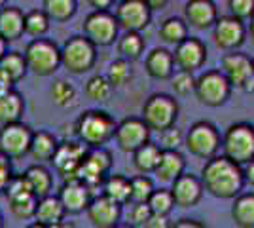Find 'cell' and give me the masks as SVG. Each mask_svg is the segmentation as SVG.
<instances>
[{
  "label": "cell",
  "instance_id": "obj_1",
  "mask_svg": "<svg viewBox=\"0 0 254 228\" xmlns=\"http://www.w3.org/2000/svg\"><path fill=\"white\" fill-rule=\"evenodd\" d=\"M199 183L203 186V192H209L220 200L237 198L245 186L241 165L230 162L224 156H214L205 162Z\"/></svg>",
  "mask_w": 254,
  "mask_h": 228
},
{
  "label": "cell",
  "instance_id": "obj_2",
  "mask_svg": "<svg viewBox=\"0 0 254 228\" xmlns=\"http://www.w3.org/2000/svg\"><path fill=\"white\" fill-rule=\"evenodd\" d=\"M116 131V120L112 118L106 110L91 109L80 114L74 124V133L78 141L85 149H105L110 139H114Z\"/></svg>",
  "mask_w": 254,
  "mask_h": 228
},
{
  "label": "cell",
  "instance_id": "obj_3",
  "mask_svg": "<svg viewBox=\"0 0 254 228\" xmlns=\"http://www.w3.org/2000/svg\"><path fill=\"white\" fill-rule=\"evenodd\" d=\"M224 151V158H228L230 162L237 163V165H245V163L254 160V128L253 124L247 122H237L232 124L222 137L220 143Z\"/></svg>",
  "mask_w": 254,
  "mask_h": 228
},
{
  "label": "cell",
  "instance_id": "obj_4",
  "mask_svg": "<svg viewBox=\"0 0 254 228\" xmlns=\"http://www.w3.org/2000/svg\"><path fill=\"white\" fill-rule=\"evenodd\" d=\"M179 103L169 93H152L142 105V122L150 131L169 130L179 118Z\"/></svg>",
  "mask_w": 254,
  "mask_h": 228
},
{
  "label": "cell",
  "instance_id": "obj_5",
  "mask_svg": "<svg viewBox=\"0 0 254 228\" xmlns=\"http://www.w3.org/2000/svg\"><path fill=\"white\" fill-rule=\"evenodd\" d=\"M27 71L36 76H52L61 67V48L50 38H36L27 44L25 52Z\"/></svg>",
  "mask_w": 254,
  "mask_h": 228
},
{
  "label": "cell",
  "instance_id": "obj_6",
  "mask_svg": "<svg viewBox=\"0 0 254 228\" xmlns=\"http://www.w3.org/2000/svg\"><path fill=\"white\" fill-rule=\"evenodd\" d=\"M222 135L218 128L209 122V120H199L191 124L188 133L184 135V145L190 151L191 156L201 158V160H211L220 151Z\"/></svg>",
  "mask_w": 254,
  "mask_h": 228
},
{
  "label": "cell",
  "instance_id": "obj_7",
  "mask_svg": "<svg viewBox=\"0 0 254 228\" xmlns=\"http://www.w3.org/2000/svg\"><path fill=\"white\" fill-rule=\"evenodd\" d=\"M97 61V48L85 36H70L61 48V67L72 75L89 73Z\"/></svg>",
  "mask_w": 254,
  "mask_h": 228
},
{
  "label": "cell",
  "instance_id": "obj_8",
  "mask_svg": "<svg viewBox=\"0 0 254 228\" xmlns=\"http://www.w3.org/2000/svg\"><path fill=\"white\" fill-rule=\"evenodd\" d=\"M193 93H195V97L201 105L216 109V107H222L224 103L230 99L232 86L218 69H212V71H207V73H203L201 76L195 78Z\"/></svg>",
  "mask_w": 254,
  "mask_h": 228
},
{
  "label": "cell",
  "instance_id": "obj_9",
  "mask_svg": "<svg viewBox=\"0 0 254 228\" xmlns=\"http://www.w3.org/2000/svg\"><path fill=\"white\" fill-rule=\"evenodd\" d=\"M220 73L230 82V86L253 91L254 82V63L249 55L241 52H230L220 59Z\"/></svg>",
  "mask_w": 254,
  "mask_h": 228
},
{
  "label": "cell",
  "instance_id": "obj_10",
  "mask_svg": "<svg viewBox=\"0 0 254 228\" xmlns=\"http://www.w3.org/2000/svg\"><path fill=\"white\" fill-rule=\"evenodd\" d=\"M118 23L110 11H91L84 19V34L95 48H105L118 40Z\"/></svg>",
  "mask_w": 254,
  "mask_h": 228
},
{
  "label": "cell",
  "instance_id": "obj_11",
  "mask_svg": "<svg viewBox=\"0 0 254 228\" xmlns=\"http://www.w3.org/2000/svg\"><path fill=\"white\" fill-rule=\"evenodd\" d=\"M110 165H112V156L106 149H91L85 154L84 162L78 169L76 179L80 183H84L89 190L101 186L105 183V179L108 177L110 171Z\"/></svg>",
  "mask_w": 254,
  "mask_h": 228
},
{
  "label": "cell",
  "instance_id": "obj_12",
  "mask_svg": "<svg viewBox=\"0 0 254 228\" xmlns=\"http://www.w3.org/2000/svg\"><path fill=\"white\" fill-rule=\"evenodd\" d=\"M31 139L32 130L23 122L2 126L0 128V154L8 160L23 158L25 154H29Z\"/></svg>",
  "mask_w": 254,
  "mask_h": 228
},
{
  "label": "cell",
  "instance_id": "obj_13",
  "mask_svg": "<svg viewBox=\"0 0 254 228\" xmlns=\"http://www.w3.org/2000/svg\"><path fill=\"white\" fill-rule=\"evenodd\" d=\"M112 15L118 23V29H122L124 33H140L148 27L152 19V11L144 0H124L118 4Z\"/></svg>",
  "mask_w": 254,
  "mask_h": 228
},
{
  "label": "cell",
  "instance_id": "obj_14",
  "mask_svg": "<svg viewBox=\"0 0 254 228\" xmlns=\"http://www.w3.org/2000/svg\"><path fill=\"white\" fill-rule=\"evenodd\" d=\"M171 54H173L175 67H179V71L193 75L207 61V46L201 38L188 36L179 46H175V52H171Z\"/></svg>",
  "mask_w": 254,
  "mask_h": 228
},
{
  "label": "cell",
  "instance_id": "obj_15",
  "mask_svg": "<svg viewBox=\"0 0 254 228\" xmlns=\"http://www.w3.org/2000/svg\"><path fill=\"white\" fill-rule=\"evenodd\" d=\"M212 38L214 44L224 52H237L247 40L245 23L232 15H222L212 25Z\"/></svg>",
  "mask_w": 254,
  "mask_h": 228
},
{
  "label": "cell",
  "instance_id": "obj_16",
  "mask_svg": "<svg viewBox=\"0 0 254 228\" xmlns=\"http://www.w3.org/2000/svg\"><path fill=\"white\" fill-rule=\"evenodd\" d=\"M89 149H85L80 141H64L57 147V152L52 162L55 163L57 173L63 175L64 181H72L78 175V169L84 162L85 154Z\"/></svg>",
  "mask_w": 254,
  "mask_h": 228
},
{
  "label": "cell",
  "instance_id": "obj_17",
  "mask_svg": "<svg viewBox=\"0 0 254 228\" xmlns=\"http://www.w3.org/2000/svg\"><path fill=\"white\" fill-rule=\"evenodd\" d=\"M150 133L152 131L144 126V122L140 118H126L120 124H116V131H114V139H116L118 149L122 152H133L140 149L142 145L150 141Z\"/></svg>",
  "mask_w": 254,
  "mask_h": 228
},
{
  "label": "cell",
  "instance_id": "obj_18",
  "mask_svg": "<svg viewBox=\"0 0 254 228\" xmlns=\"http://www.w3.org/2000/svg\"><path fill=\"white\" fill-rule=\"evenodd\" d=\"M4 194H6V200H8V206H10L13 217L23 219V221L34 217V209H36L38 200L31 194V190L27 188L21 175H13V179L8 185V188L4 190Z\"/></svg>",
  "mask_w": 254,
  "mask_h": 228
},
{
  "label": "cell",
  "instance_id": "obj_19",
  "mask_svg": "<svg viewBox=\"0 0 254 228\" xmlns=\"http://www.w3.org/2000/svg\"><path fill=\"white\" fill-rule=\"evenodd\" d=\"M169 192L173 198V204L177 207L186 209V207H193L199 204V200L203 198V186L199 183V177L184 171L179 179L173 181Z\"/></svg>",
  "mask_w": 254,
  "mask_h": 228
},
{
  "label": "cell",
  "instance_id": "obj_20",
  "mask_svg": "<svg viewBox=\"0 0 254 228\" xmlns=\"http://www.w3.org/2000/svg\"><path fill=\"white\" fill-rule=\"evenodd\" d=\"M57 198H59L66 215H78V213H84L87 209L93 196L84 183H80L78 179H72V181H64Z\"/></svg>",
  "mask_w": 254,
  "mask_h": 228
},
{
  "label": "cell",
  "instance_id": "obj_21",
  "mask_svg": "<svg viewBox=\"0 0 254 228\" xmlns=\"http://www.w3.org/2000/svg\"><path fill=\"white\" fill-rule=\"evenodd\" d=\"M85 213L95 228H114L122 221V206L114 204L105 196L91 198Z\"/></svg>",
  "mask_w": 254,
  "mask_h": 228
},
{
  "label": "cell",
  "instance_id": "obj_22",
  "mask_svg": "<svg viewBox=\"0 0 254 228\" xmlns=\"http://www.w3.org/2000/svg\"><path fill=\"white\" fill-rule=\"evenodd\" d=\"M218 19L216 4L211 0H190L184 6V23L195 31H207Z\"/></svg>",
  "mask_w": 254,
  "mask_h": 228
},
{
  "label": "cell",
  "instance_id": "obj_23",
  "mask_svg": "<svg viewBox=\"0 0 254 228\" xmlns=\"http://www.w3.org/2000/svg\"><path fill=\"white\" fill-rule=\"evenodd\" d=\"M23 23H25V13L17 6H4L0 10V38L6 44L19 40L25 31H23Z\"/></svg>",
  "mask_w": 254,
  "mask_h": 228
},
{
  "label": "cell",
  "instance_id": "obj_24",
  "mask_svg": "<svg viewBox=\"0 0 254 228\" xmlns=\"http://www.w3.org/2000/svg\"><path fill=\"white\" fill-rule=\"evenodd\" d=\"M23 181L27 188L31 190V194L40 200V198H46V196L52 194V188H53V177L50 173L48 167H44L40 163H32L25 169V173L21 175Z\"/></svg>",
  "mask_w": 254,
  "mask_h": 228
},
{
  "label": "cell",
  "instance_id": "obj_25",
  "mask_svg": "<svg viewBox=\"0 0 254 228\" xmlns=\"http://www.w3.org/2000/svg\"><path fill=\"white\" fill-rule=\"evenodd\" d=\"M144 69H146L148 76L156 78V80H169L175 73L173 54L167 48H154L144 59Z\"/></svg>",
  "mask_w": 254,
  "mask_h": 228
},
{
  "label": "cell",
  "instance_id": "obj_26",
  "mask_svg": "<svg viewBox=\"0 0 254 228\" xmlns=\"http://www.w3.org/2000/svg\"><path fill=\"white\" fill-rule=\"evenodd\" d=\"M64 209L59 202L57 196H46V198H40L36 202V209H34V223L36 225H42V227L50 228L57 223L64 221Z\"/></svg>",
  "mask_w": 254,
  "mask_h": 228
},
{
  "label": "cell",
  "instance_id": "obj_27",
  "mask_svg": "<svg viewBox=\"0 0 254 228\" xmlns=\"http://www.w3.org/2000/svg\"><path fill=\"white\" fill-rule=\"evenodd\" d=\"M57 147H59V141L53 133H50V131H32L29 154L32 156V160H36V163L42 165L44 162H52L55 152H57Z\"/></svg>",
  "mask_w": 254,
  "mask_h": 228
},
{
  "label": "cell",
  "instance_id": "obj_28",
  "mask_svg": "<svg viewBox=\"0 0 254 228\" xmlns=\"http://www.w3.org/2000/svg\"><path fill=\"white\" fill-rule=\"evenodd\" d=\"M186 169V160L179 151H161V158L156 167V177L163 183H173Z\"/></svg>",
  "mask_w": 254,
  "mask_h": 228
},
{
  "label": "cell",
  "instance_id": "obj_29",
  "mask_svg": "<svg viewBox=\"0 0 254 228\" xmlns=\"http://www.w3.org/2000/svg\"><path fill=\"white\" fill-rule=\"evenodd\" d=\"M23 112H25V99L19 91L11 89L0 95V126L21 122Z\"/></svg>",
  "mask_w": 254,
  "mask_h": 228
},
{
  "label": "cell",
  "instance_id": "obj_30",
  "mask_svg": "<svg viewBox=\"0 0 254 228\" xmlns=\"http://www.w3.org/2000/svg\"><path fill=\"white\" fill-rule=\"evenodd\" d=\"M101 186H103V196L112 200L118 206L127 204L129 198H131V183H129V179L126 175H108Z\"/></svg>",
  "mask_w": 254,
  "mask_h": 228
},
{
  "label": "cell",
  "instance_id": "obj_31",
  "mask_svg": "<svg viewBox=\"0 0 254 228\" xmlns=\"http://www.w3.org/2000/svg\"><path fill=\"white\" fill-rule=\"evenodd\" d=\"M159 158H161V149L156 143L148 141L133 152V165L140 175H150L156 171Z\"/></svg>",
  "mask_w": 254,
  "mask_h": 228
},
{
  "label": "cell",
  "instance_id": "obj_32",
  "mask_svg": "<svg viewBox=\"0 0 254 228\" xmlns=\"http://www.w3.org/2000/svg\"><path fill=\"white\" fill-rule=\"evenodd\" d=\"M232 219L239 228H254V194L245 192L233 198Z\"/></svg>",
  "mask_w": 254,
  "mask_h": 228
},
{
  "label": "cell",
  "instance_id": "obj_33",
  "mask_svg": "<svg viewBox=\"0 0 254 228\" xmlns=\"http://www.w3.org/2000/svg\"><path fill=\"white\" fill-rule=\"evenodd\" d=\"M50 97L59 109H74L78 105V91L72 82L64 78H57L50 86Z\"/></svg>",
  "mask_w": 254,
  "mask_h": 228
},
{
  "label": "cell",
  "instance_id": "obj_34",
  "mask_svg": "<svg viewBox=\"0 0 254 228\" xmlns=\"http://www.w3.org/2000/svg\"><path fill=\"white\" fill-rule=\"evenodd\" d=\"M144 38L140 33H124L118 38V52L122 55V59L131 63L137 61L144 54Z\"/></svg>",
  "mask_w": 254,
  "mask_h": 228
},
{
  "label": "cell",
  "instance_id": "obj_35",
  "mask_svg": "<svg viewBox=\"0 0 254 228\" xmlns=\"http://www.w3.org/2000/svg\"><path fill=\"white\" fill-rule=\"evenodd\" d=\"M0 75L8 78L11 84H17L27 75V63L21 52H8L0 59Z\"/></svg>",
  "mask_w": 254,
  "mask_h": 228
},
{
  "label": "cell",
  "instance_id": "obj_36",
  "mask_svg": "<svg viewBox=\"0 0 254 228\" xmlns=\"http://www.w3.org/2000/svg\"><path fill=\"white\" fill-rule=\"evenodd\" d=\"M78 4L76 0H44L42 11L48 15L50 21L64 23L74 17Z\"/></svg>",
  "mask_w": 254,
  "mask_h": 228
},
{
  "label": "cell",
  "instance_id": "obj_37",
  "mask_svg": "<svg viewBox=\"0 0 254 228\" xmlns=\"http://www.w3.org/2000/svg\"><path fill=\"white\" fill-rule=\"evenodd\" d=\"M158 34L163 42L171 44V46H179L184 38H188V36H190V34H188V27H186L184 19L175 17V15L161 21Z\"/></svg>",
  "mask_w": 254,
  "mask_h": 228
},
{
  "label": "cell",
  "instance_id": "obj_38",
  "mask_svg": "<svg viewBox=\"0 0 254 228\" xmlns=\"http://www.w3.org/2000/svg\"><path fill=\"white\" fill-rule=\"evenodd\" d=\"M50 27H52V21L48 19V15L42 11V8H40V10H31L25 13L23 31H25V34L32 36V40L44 38L46 33L50 31Z\"/></svg>",
  "mask_w": 254,
  "mask_h": 228
},
{
  "label": "cell",
  "instance_id": "obj_39",
  "mask_svg": "<svg viewBox=\"0 0 254 228\" xmlns=\"http://www.w3.org/2000/svg\"><path fill=\"white\" fill-rule=\"evenodd\" d=\"M146 206H148L150 213L154 217H169V213L173 211V207H175L169 188H156L152 192V196L148 198Z\"/></svg>",
  "mask_w": 254,
  "mask_h": 228
},
{
  "label": "cell",
  "instance_id": "obj_40",
  "mask_svg": "<svg viewBox=\"0 0 254 228\" xmlns=\"http://www.w3.org/2000/svg\"><path fill=\"white\" fill-rule=\"evenodd\" d=\"M84 91H85V95H87V99L97 101V103H105V101H108L110 95H112V86L108 84V80H106L105 76L95 75L85 82Z\"/></svg>",
  "mask_w": 254,
  "mask_h": 228
},
{
  "label": "cell",
  "instance_id": "obj_41",
  "mask_svg": "<svg viewBox=\"0 0 254 228\" xmlns=\"http://www.w3.org/2000/svg\"><path fill=\"white\" fill-rule=\"evenodd\" d=\"M129 183H131V198H129V202H133V204H146L152 192L156 190L154 181L150 179L148 175H137V177L129 179Z\"/></svg>",
  "mask_w": 254,
  "mask_h": 228
},
{
  "label": "cell",
  "instance_id": "obj_42",
  "mask_svg": "<svg viewBox=\"0 0 254 228\" xmlns=\"http://www.w3.org/2000/svg\"><path fill=\"white\" fill-rule=\"evenodd\" d=\"M108 80V84L114 87H122L126 86L127 82L133 78V69H131V63H127L124 59H116L114 63H110L108 67V73L105 76Z\"/></svg>",
  "mask_w": 254,
  "mask_h": 228
},
{
  "label": "cell",
  "instance_id": "obj_43",
  "mask_svg": "<svg viewBox=\"0 0 254 228\" xmlns=\"http://www.w3.org/2000/svg\"><path fill=\"white\" fill-rule=\"evenodd\" d=\"M171 80V87L173 91L180 95V97H186L193 91V86H195V76L190 75V73H182V71H177L173 73Z\"/></svg>",
  "mask_w": 254,
  "mask_h": 228
},
{
  "label": "cell",
  "instance_id": "obj_44",
  "mask_svg": "<svg viewBox=\"0 0 254 228\" xmlns=\"http://www.w3.org/2000/svg\"><path fill=\"white\" fill-rule=\"evenodd\" d=\"M184 143V135H182V131L177 128V126H173L169 130L161 131L159 133V149L161 151H179V147Z\"/></svg>",
  "mask_w": 254,
  "mask_h": 228
},
{
  "label": "cell",
  "instance_id": "obj_45",
  "mask_svg": "<svg viewBox=\"0 0 254 228\" xmlns=\"http://www.w3.org/2000/svg\"><path fill=\"white\" fill-rule=\"evenodd\" d=\"M228 6H230V15L235 17V19H239V21H245V19L253 17L254 13L253 0H230Z\"/></svg>",
  "mask_w": 254,
  "mask_h": 228
},
{
  "label": "cell",
  "instance_id": "obj_46",
  "mask_svg": "<svg viewBox=\"0 0 254 228\" xmlns=\"http://www.w3.org/2000/svg\"><path fill=\"white\" fill-rule=\"evenodd\" d=\"M129 217H131V227H146V223L150 221L152 217V213H150V209L146 204H133L131 207V213H129Z\"/></svg>",
  "mask_w": 254,
  "mask_h": 228
},
{
  "label": "cell",
  "instance_id": "obj_47",
  "mask_svg": "<svg viewBox=\"0 0 254 228\" xmlns=\"http://www.w3.org/2000/svg\"><path fill=\"white\" fill-rule=\"evenodd\" d=\"M13 179V169H11V160L4 158L0 154V192H4L8 185L11 183Z\"/></svg>",
  "mask_w": 254,
  "mask_h": 228
},
{
  "label": "cell",
  "instance_id": "obj_48",
  "mask_svg": "<svg viewBox=\"0 0 254 228\" xmlns=\"http://www.w3.org/2000/svg\"><path fill=\"white\" fill-rule=\"evenodd\" d=\"M169 228H207L203 223L195 221V219H188V217H182L179 221H175Z\"/></svg>",
  "mask_w": 254,
  "mask_h": 228
},
{
  "label": "cell",
  "instance_id": "obj_49",
  "mask_svg": "<svg viewBox=\"0 0 254 228\" xmlns=\"http://www.w3.org/2000/svg\"><path fill=\"white\" fill-rule=\"evenodd\" d=\"M241 171H243V181L245 185H254V160L249 163H245L241 165Z\"/></svg>",
  "mask_w": 254,
  "mask_h": 228
},
{
  "label": "cell",
  "instance_id": "obj_50",
  "mask_svg": "<svg viewBox=\"0 0 254 228\" xmlns=\"http://www.w3.org/2000/svg\"><path fill=\"white\" fill-rule=\"evenodd\" d=\"M171 223L167 217H150V221L146 223V228H169Z\"/></svg>",
  "mask_w": 254,
  "mask_h": 228
},
{
  "label": "cell",
  "instance_id": "obj_51",
  "mask_svg": "<svg viewBox=\"0 0 254 228\" xmlns=\"http://www.w3.org/2000/svg\"><path fill=\"white\" fill-rule=\"evenodd\" d=\"M89 6H93V11H108L112 6V0H89Z\"/></svg>",
  "mask_w": 254,
  "mask_h": 228
},
{
  "label": "cell",
  "instance_id": "obj_52",
  "mask_svg": "<svg viewBox=\"0 0 254 228\" xmlns=\"http://www.w3.org/2000/svg\"><path fill=\"white\" fill-rule=\"evenodd\" d=\"M13 89V84H11L8 78H4V76L0 75V95H4V93H8Z\"/></svg>",
  "mask_w": 254,
  "mask_h": 228
},
{
  "label": "cell",
  "instance_id": "obj_53",
  "mask_svg": "<svg viewBox=\"0 0 254 228\" xmlns=\"http://www.w3.org/2000/svg\"><path fill=\"white\" fill-rule=\"evenodd\" d=\"M146 6H148V10H163L165 6H167V2L165 0H148L146 2Z\"/></svg>",
  "mask_w": 254,
  "mask_h": 228
},
{
  "label": "cell",
  "instance_id": "obj_54",
  "mask_svg": "<svg viewBox=\"0 0 254 228\" xmlns=\"http://www.w3.org/2000/svg\"><path fill=\"white\" fill-rule=\"evenodd\" d=\"M50 228H74L72 223H68V221H61V223H57V225H53Z\"/></svg>",
  "mask_w": 254,
  "mask_h": 228
},
{
  "label": "cell",
  "instance_id": "obj_55",
  "mask_svg": "<svg viewBox=\"0 0 254 228\" xmlns=\"http://www.w3.org/2000/svg\"><path fill=\"white\" fill-rule=\"evenodd\" d=\"M6 54H8V44H6L4 40H2V38H0V59H2V57H4Z\"/></svg>",
  "mask_w": 254,
  "mask_h": 228
},
{
  "label": "cell",
  "instance_id": "obj_56",
  "mask_svg": "<svg viewBox=\"0 0 254 228\" xmlns=\"http://www.w3.org/2000/svg\"><path fill=\"white\" fill-rule=\"evenodd\" d=\"M114 228H135V227H131L129 223H120V225H116Z\"/></svg>",
  "mask_w": 254,
  "mask_h": 228
},
{
  "label": "cell",
  "instance_id": "obj_57",
  "mask_svg": "<svg viewBox=\"0 0 254 228\" xmlns=\"http://www.w3.org/2000/svg\"><path fill=\"white\" fill-rule=\"evenodd\" d=\"M25 228H46V227H42V225H36V223H32V225H29V227H25Z\"/></svg>",
  "mask_w": 254,
  "mask_h": 228
},
{
  "label": "cell",
  "instance_id": "obj_58",
  "mask_svg": "<svg viewBox=\"0 0 254 228\" xmlns=\"http://www.w3.org/2000/svg\"><path fill=\"white\" fill-rule=\"evenodd\" d=\"M0 228H4V217H2V213H0Z\"/></svg>",
  "mask_w": 254,
  "mask_h": 228
}]
</instances>
